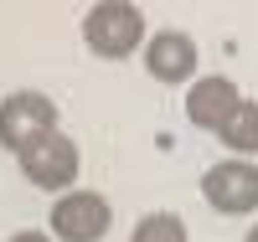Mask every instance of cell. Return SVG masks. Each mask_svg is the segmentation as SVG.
Instances as JSON below:
<instances>
[{"mask_svg": "<svg viewBox=\"0 0 258 242\" xmlns=\"http://www.w3.org/2000/svg\"><path fill=\"white\" fill-rule=\"evenodd\" d=\"M243 242H258V227H253V232H248V237H243Z\"/></svg>", "mask_w": 258, "mask_h": 242, "instance_id": "8fae6325", "label": "cell"}, {"mask_svg": "<svg viewBox=\"0 0 258 242\" xmlns=\"http://www.w3.org/2000/svg\"><path fill=\"white\" fill-rule=\"evenodd\" d=\"M16 160H21V175H26L36 191H73L78 165H83L78 144L62 134V129H41L36 139H26L16 149Z\"/></svg>", "mask_w": 258, "mask_h": 242, "instance_id": "7a4b0ae2", "label": "cell"}, {"mask_svg": "<svg viewBox=\"0 0 258 242\" xmlns=\"http://www.w3.org/2000/svg\"><path fill=\"white\" fill-rule=\"evenodd\" d=\"M197 62H202V47L186 31H155L145 41V72L155 83H191Z\"/></svg>", "mask_w": 258, "mask_h": 242, "instance_id": "8992f818", "label": "cell"}, {"mask_svg": "<svg viewBox=\"0 0 258 242\" xmlns=\"http://www.w3.org/2000/svg\"><path fill=\"white\" fill-rule=\"evenodd\" d=\"M129 242H191V237H186V222H181L176 211H150V216L135 222Z\"/></svg>", "mask_w": 258, "mask_h": 242, "instance_id": "9c48e42d", "label": "cell"}, {"mask_svg": "<svg viewBox=\"0 0 258 242\" xmlns=\"http://www.w3.org/2000/svg\"><path fill=\"white\" fill-rule=\"evenodd\" d=\"M41 129H57V103L36 88H21V93H6L0 98V149H16L36 139Z\"/></svg>", "mask_w": 258, "mask_h": 242, "instance_id": "5b68a950", "label": "cell"}, {"mask_svg": "<svg viewBox=\"0 0 258 242\" xmlns=\"http://www.w3.org/2000/svg\"><path fill=\"white\" fill-rule=\"evenodd\" d=\"M52 237L57 242H103L114 227V206L103 201L98 191H57V201H52Z\"/></svg>", "mask_w": 258, "mask_h": 242, "instance_id": "3957f363", "label": "cell"}, {"mask_svg": "<svg viewBox=\"0 0 258 242\" xmlns=\"http://www.w3.org/2000/svg\"><path fill=\"white\" fill-rule=\"evenodd\" d=\"M83 41H88L93 57L124 62L129 52L145 47V16L129 6V0H98V6L83 16Z\"/></svg>", "mask_w": 258, "mask_h": 242, "instance_id": "6da1fadb", "label": "cell"}, {"mask_svg": "<svg viewBox=\"0 0 258 242\" xmlns=\"http://www.w3.org/2000/svg\"><path fill=\"white\" fill-rule=\"evenodd\" d=\"M202 196L222 216H248L258 211V165L248 155H227L202 175Z\"/></svg>", "mask_w": 258, "mask_h": 242, "instance_id": "277c9868", "label": "cell"}, {"mask_svg": "<svg viewBox=\"0 0 258 242\" xmlns=\"http://www.w3.org/2000/svg\"><path fill=\"white\" fill-rule=\"evenodd\" d=\"M243 98H238V83L232 77H197L191 83V93H186V119L197 124V129H212V134H217V129L232 119V108H238Z\"/></svg>", "mask_w": 258, "mask_h": 242, "instance_id": "52a82bcc", "label": "cell"}, {"mask_svg": "<svg viewBox=\"0 0 258 242\" xmlns=\"http://www.w3.org/2000/svg\"><path fill=\"white\" fill-rule=\"evenodd\" d=\"M6 242H57V237H47V232H16V237H6Z\"/></svg>", "mask_w": 258, "mask_h": 242, "instance_id": "30bf717a", "label": "cell"}, {"mask_svg": "<svg viewBox=\"0 0 258 242\" xmlns=\"http://www.w3.org/2000/svg\"><path fill=\"white\" fill-rule=\"evenodd\" d=\"M217 139L232 149V155H258V103H238L232 108V119L217 129Z\"/></svg>", "mask_w": 258, "mask_h": 242, "instance_id": "ba28073f", "label": "cell"}]
</instances>
